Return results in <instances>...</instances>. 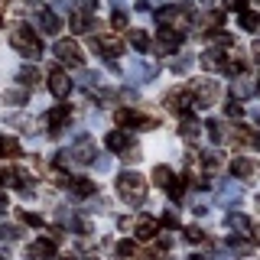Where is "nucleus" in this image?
I'll list each match as a JSON object with an SVG mask.
<instances>
[{"mask_svg": "<svg viewBox=\"0 0 260 260\" xmlns=\"http://www.w3.org/2000/svg\"><path fill=\"white\" fill-rule=\"evenodd\" d=\"M117 192H120V199L130 202V205H140V202L146 199V182H143V176H137V173H120L117 176Z\"/></svg>", "mask_w": 260, "mask_h": 260, "instance_id": "nucleus-1", "label": "nucleus"}, {"mask_svg": "<svg viewBox=\"0 0 260 260\" xmlns=\"http://www.w3.org/2000/svg\"><path fill=\"white\" fill-rule=\"evenodd\" d=\"M10 43H13V49H20L23 55H29V59H39V55H43V43H39L36 32L26 29V26L13 29V32H10Z\"/></svg>", "mask_w": 260, "mask_h": 260, "instance_id": "nucleus-2", "label": "nucleus"}, {"mask_svg": "<svg viewBox=\"0 0 260 260\" xmlns=\"http://www.w3.org/2000/svg\"><path fill=\"white\" fill-rule=\"evenodd\" d=\"M52 52H55V59H59L62 65H81L85 62V52H81L78 39H59Z\"/></svg>", "mask_w": 260, "mask_h": 260, "instance_id": "nucleus-3", "label": "nucleus"}, {"mask_svg": "<svg viewBox=\"0 0 260 260\" xmlns=\"http://www.w3.org/2000/svg\"><path fill=\"white\" fill-rule=\"evenodd\" d=\"M179 46H182V29H176V26H159L156 29V52L159 55L176 52Z\"/></svg>", "mask_w": 260, "mask_h": 260, "instance_id": "nucleus-4", "label": "nucleus"}, {"mask_svg": "<svg viewBox=\"0 0 260 260\" xmlns=\"http://www.w3.org/2000/svg\"><path fill=\"white\" fill-rule=\"evenodd\" d=\"M189 91L195 94V104H199L202 111H205L208 104H215V101H218V85H215V81H192Z\"/></svg>", "mask_w": 260, "mask_h": 260, "instance_id": "nucleus-5", "label": "nucleus"}, {"mask_svg": "<svg viewBox=\"0 0 260 260\" xmlns=\"http://www.w3.org/2000/svg\"><path fill=\"white\" fill-rule=\"evenodd\" d=\"M69 120H72V108L69 104H55L52 111L46 114V124H49V134L52 137H59L65 127H69Z\"/></svg>", "mask_w": 260, "mask_h": 260, "instance_id": "nucleus-6", "label": "nucleus"}, {"mask_svg": "<svg viewBox=\"0 0 260 260\" xmlns=\"http://www.w3.org/2000/svg\"><path fill=\"white\" fill-rule=\"evenodd\" d=\"M94 49H98V55H101V59L114 62L120 52H124V43H120V39H114V36H98L94 39Z\"/></svg>", "mask_w": 260, "mask_h": 260, "instance_id": "nucleus-7", "label": "nucleus"}, {"mask_svg": "<svg viewBox=\"0 0 260 260\" xmlns=\"http://www.w3.org/2000/svg\"><path fill=\"white\" fill-rule=\"evenodd\" d=\"M49 91H52L55 98H69V91H72V78L65 75L62 69H49Z\"/></svg>", "mask_w": 260, "mask_h": 260, "instance_id": "nucleus-8", "label": "nucleus"}, {"mask_svg": "<svg viewBox=\"0 0 260 260\" xmlns=\"http://www.w3.org/2000/svg\"><path fill=\"white\" fill-rule=\"evenodd\" d=\"M189 104H195V101H192V91H189V88H185V91H182V88H173V91L166 94V108H169V111H179V114H185V111H189Z\"/></svg>", "mask_w": 260, "mask_h": 260, "instance_id": "nucleus-9", "label": "nucleus"}, {"mask_svg": "<svg viewBox=\"0 0 260 260\" xmlns=\"http://www.w3.org/2000/svg\"><path fill=\"white\" fill-rule=\"evenodd\" d=\"M231 173L238 176V179H254V176H257V159H250V156H234Z\"/></svg>", "mask_w": 260, "mask_h": 260, "instance_id": "nucleus-10", "label": "nucleus"}, {"mask_svg": "<svg viewBox=\"0 0 260 260\" xmlns=\"http://www.w3.org/2000/svg\"><path fill=\"white\" fill-rule=\"evenodd\" d=\"M39 29H43L46 36H55V32L62 29V16L55 10H43V13H39Z\"/></svg>", "mask_w": 260, "mask_h": 260, "instance_id": "nucleus-11", "label": "nucleus"}, {"mask_svg": "<svg viewBox=\"0 0 260 260\" xmlns=\"http://www.w3.org/2000/svg\"><path fill=\"white\" fill-rule=\"evenodd\" d=\"M72 153H75V159H78V162H94V156H98V153H94V143H91V137H81Z\"/></svg>", "mask_w": 260, "mask_h": 260, "instance_id": "nucleus-12", "label": "nucleus"}, {"mask_svg": "<svg viewBox=\"0 0 260 260\" xmlns=\"http://www.w3.org/2000/svg\"><path fill=\"white\" fill-rule=\"evenodd\" d=\"M26 254L36 257V260H46V257L55 254V241L52 238H49V241H36V244H29V247H26Z\"/></svg>", "mask_w": 260, "mask_h": 260, "instance_id": "nucleus-13", "label": "nucleus"}, {"mask_svg": "<svg viewBox=\"0 0 260 260\" xmlns=\"http://www.w3.org/2000/svg\"><path fill=\"white\" fill-rule=\"evenodd\" d=\"M127 143H130V137H127V130H111L108 137H104V146L114 153H120V150H127Z\"/></svg>", "mask_w": 260, "mask_h": 260, "instance_id": "nucleus-14", "label": "nucleus"}, {"mask_svg": "<svg viewBox=\"0 0 260 260\" xmlns=\"http://www.w3.org/2000/svg\"><path fill=\"white\" fill-rule=\"evenodd\" d=\"M98 26V23L91 20L88 13H81V10H75V16H72V29H75V36H85V32H91Z\"/></svg>", "mask_w": 260, "mask_h": 260, "instance_id": "nucleus-15", "label": "nucleus"}, {"mask_svg": "<svg viewBox=\"0 0 260 260\" xmlns=\"http://www.w3.org/2000/svg\"><path fill=\"white\" fill-rule=\"evenodd\" d=\"M69 189L78 195V199H88V195L98 192V185L91 182V179H69Z\"/></svg>", "mask_w": 260, "mask_h": 260, "instance_id": "nucleus-16", "label": "nucleus"}, {"mask_svg": "<svg viewBox=\"0 0 260 260\" xmlns=\"http://www.w3.org/2000/svg\"><path fill=\"white\" fill-rule=\"evenodd\" d=\"M159 234V224L153 221V218H140V221H137V238L140 241H153Z\"/></svg>", "mask_w": 260, "mask_h": 260, "instance_id": "nucleus-17", "label": "nucleus"}, {"mask_svg": "<svg viewBox=\"0 0 260 260\" xmlns=\"http://www.w3.org/2000/svg\"><path fill=\"white\" fill-rule=\"evenodd\" d=\"M257 91V85L250 78H234V88H231V94H234V101H241V98H250Z\"/></svg>", "mask_w": 260, "mask_h": 260, "instance_id": "nucleus-18", "label": "nucleus"}, {"mask_svg": "<svg viewBox=\"0 0 260 260\" xmlns=\"http://www.w3.org/2000/svg\"><path fill=\"white\" fill-rule=\"evenodd\" d=\"M130 72L137 75V81H153V78H156V65H146V62H134Z\"/></svg>", "mask_w": 260, "mask_h": 260, "instance_id": "nucleus-19", "label": "nucleus"}, {"mask_svg": "<svg viewBox=\"0 0 260 260\" xmlns=\"http://www.w3.org/2000/svg\"><path fill=\"white\" fill-rule=\"evenodd\" d=\"M153 182H156V185H159V189H169V185H173V182H176V176H173V169H169V166H156V169H153Z\"/></svg>", "mask_w": 260, "mask_h": 260, "instance_id": "nucleus-20", "label": "nucleus"}, {"mask_svg": "<svg viewBox=\"0 0 260 260\" xmlns=\"http://www.w3.org/2000/svg\"><path fill=\"white\" fill-rule=\"evenodd\" d=\"M202 65L211 72H221V65H224V55L218 52V49H208V52H202Z\"/></svg>", "mask_w": 260, "mask_h": 260, "instance_id": "nucleus-21", "label": "nucleus"}, {"mask_svg": "<svg viewBox=\"0 0 260 260\" xmlns=\"http://www.w3.org/2000/svg\"><path fill=\"white\" fill-rule=\"evenodd\" d=\"M224 221H228V228H234V231H241V234H250V231H254V224H250L244 215H234V211L224 218Z\"/></svg>", "mask_w": 260, "mask_h": 260, "instance_id": "nucleus-22", "label": "nucleus"}, {"mask_svg": "<svg viewBox=\"0 0 260 260\" xmlns=\"http://www.w3.org/2000/svg\"><path fill=\"white\" fill-rule=\"evenodd\" d=\"M16 78H20V85H23V88H32V85L39 81V72L32 69V65H23V69L16 72Z\"/></svg>", "mask_w": 260, "mask_h": 260, "instance_id": "nucleus-23", "label": "nucleus"}, {"mask_svg": "<svg viewBox=\"0 0 260 260\" xmlns=\"http://www.w3.org/2000/svg\"><path fill=\"white\" fill-rule=\"evenodd\" d=\"M199 130H202V124H195L192 117H182V124H179V134L185 140H199Z\"/></svg>", "mask_w": 260, "mask_h": 260, "instance_id": "nucleus-24", "label": "nucleus"}, {"mask_svg": "<svg viewBox=\"0 0 260 260\" xmlns=\"http://www.w3.org/2000/svg\"><path fill=\"white\" fill-rule=\"evenodd\" d=\"M241 29L257 32V29H260V13H254V10H244V13H241Z\"/></svg>", "mask_w": 260, "mask_h": 260, "instance_id": "nucleus-25", "label": "nucleus"}, {"mask_svg": "<svg viewBox=\"0 0 260 260\" xmlns=\"http://www.w3.org/2000/svg\"><path fill=\"white\" fill-rule=\"evenodd\" d=\"M4 101L20 108V104H26V101H29V88H13V91H7V94H4Z\"/></svg>", "mask_w": 260, "mask_h": 260, "instance_id": "nucleus-26", "label": "nucleus"}, {"mask_svg": "<svg viewBox=\"0 0 260 260\" xmlns=\"http://www.w3.org/2000/svg\"><path fill=\"white\" fill-rule=\"evenodd\" d=\"M130 43H134L137 52H150V36H146L143 29H134V32H130Z\"/></svg>", "mask_w": 260, "mask_h": 260, "instance_id": "nucleus-27", "label": "nucleus"}, {"mask_svg": "<svg viewBox=\"0 0 260 260\" xmlns=\"http://www.w3.org/2000/svg\"><path fill=\"white\" fill-rule=\"evenodd\" d=\"M234 140L238 143H260V134H254L250 127H234Z\"/></svg>", "mask_w": 260, "mask_h": 260, "instance_id": "nucleus-28", "label": "nucleus"}, {"mask_svg": "<svg viewBox=\"0 0 260 260\" xmlns=\"http://www.w3.org/2000/svg\"><path fill=\"white\" fill-rule=\"evenodd\" d=\"M0 156H20V143L13 137H0Z\"/></svg>", "mask_w": 260, "mask_h": 260, "instance_id": "nucleus-29", "label": "nucleus"}, {"mask_svg": "<svg viewBox=\"0 0 260 260\" xmlns=\"http://www.w3.org/2000/svg\"><path fill=\"white\" fill-rule=\"evenodd\" d=\"M208 137H211V140H215V143H224V124H221V120H208Z\"/></svg>", "mask_w": 260, "mask_h": 260, "instance_id": "nucleus-30", "label": "nucleus"}, {"mask_svg": "<svg viewBox=\"0 0 260 260\" xmlns=\"http://www.w3.org/2000/svg\"><path fill=\"white\" fill-rule=\"evenodd\" d=\"M202 166H205L208 173H215V169L221 166V153H215V150H211V153H205V156H202Z\"/></svg>", "mask_w": 260, "mask_h": 260, "instance_id": "nucleus-31", "label": "nucleus"}, {"mask_svg": "<svg viewBox=\"0 0 260 260\" xmlns=\"http://www.w3.org/2000/svg\"><path fill=\"white\" fill-rule=\"evenodd\" d=\"M185 241H192V244H202L205 241V231H202L199 224H192V228H185Z\"/></svg>", "mask_w": 260, "mask_h": 260, "instance_id": "nucleus-32", "label": "nucleus"}, {"mask_svg": "<svg viewBox=\"0 0 260 260\" xmlns=\"http://www.w3.org/2000/svg\"><path fill=\"white\" fill-rule=\"evenodd\" d=\"M23 224H29V228H43L46 221H43V215H36V211H23Z\"/></svg>", "mask_w": 260, "mask_h": 260, "instance_id": "nucleus-33", "label": "nucleus"}, {"mask_svg": "<svg viewBox=\"0 0 260 260\" xmlns=\"http://www.w3.org/2000/svg\"><path fill=\"white\" fill-rule=\"evenodd\" d=\"M182 195H185V179H176V182L169 185V199H173V202H179Z\"/></svg>", "mask_w": 260, "mask_h": 260, "instance_id": "nucleus-34", "label": "nucleus"}, {"mask_svg": "<svg viewBox=\"0 0 260 260\" xmlns=\"http://www.w3.org/2000/svg\"><path fill=\"white\" fill-rule=\"evenodd\" d=\"M134 254H137L134 241H120V244H117V257H120V260H127V257H134Z\"/></svg>", "mask_w": 260, "mask_h": 260, "instance_id": "nucleus-35", "label": "nucleus"}, {"mask_svg": "<svg viewBox=\"0 0 260 260\" xmlns=\"http://www.w3.org/2000/svg\"><path fill=\"white\" fill-rule=\"evenodd\" d=\"M13 238H20V228H13V224H4V221H0V241H13Z\"/></svg>", "mask_w": 260, "mask_h": 260, "instance_id": "nucleus-36", "label": "nucleus"}, {"mask_svg": "<svg viewBox=\"0 0 260 260\" xmlns=\"http://www.w3.org/2000/svg\"><path fill=\"white\" fill-rule=\"evenodd\" d=\"M224 114H228V117H241V114H244V104H241V101H234V98H231V101L224 104Z\"/></svg>", "mask_w": 260, "mask_h": 260, "instance_id": "nucleus-37", "label": "nucleus"}, {"mask_svg": "<svg viewBox=\"0 0 260 260\" xmlns=\"http://www.w3.org/2000/svg\"><path fill=\"white\" fill-rule=\"evenodd\" d=\"M111 26H114V29H124V26H127V13H124V10H114Z\"/></svg>", "mask_w": 260, "mask_h": 260, "instance_id": "nucleus-38", "label": "nucleus"}, {"mask_svg": "<svg viewBox=\"0 0 260 260\" xmlns=\"http://www.w3.org/2000/svg\"><path fill=\"white\" fill-rule=\"evenodd\" d=\"M189 65H192L189 55H182V59H173V72H189Z\"/></svg>", "mask_w": 260, "mask_h": 260, "instance_id": "nucleus-39", "label": "nucleus"}, {"mask_svg": "<svg viewBox=\"0 0 260 260\" xmlns=\"http://www.w3.org/2000/svg\"><path fill=\"white\" fill-rule=\"evenodd\" d=\"M224 7H228V10H238V13H244V10H247V0H224Z\"/></svg>", "mask_w": 260, "mask_h": 260, "instance_id": "nucleus-40", "label": "nucleus"}, {"mask_svg": "<svg viewBox=\"0 0 260 260\" xmlns=\"http://www.w3.org/2000/svg\"><path fill=\"white\" fill-rule=\"evenodd\" d=\"M72 4H75L81 13H88V10H94V7H98V0H72Z\"/></svg>", "mask_w": 260, "mask_h": 260, "instance_id": "nucleus-41", "label": "nucleus"}, {"mask_svg": "<svg viewBox=\"0 0 260 260\" xmlns=\"http://www.w3.org/2000/svg\"><path fill=\"white\" fill-rule=\"evenodd\" d=\"M94 81H98V75H94V72H85V75H81V85H85V88H91Z\"/></svg>", "mask_w": 260, "mask_h": 260, "instance_id": "nucleus-42", "label": "nucleus"}, {"mask_svg": "<svg viewBox=\"0 0 260 260\" xmlns=\"http://www.w3.org/2000/svg\"><path fill=\"white\" fill-rule=\"evenodd\" d=\"M124 159L127 162H137V159H140V150H130V146H127V150H124Z\"/></svg>", "mask_w": 260, "mask_h": 260, "instance_id": "nucleus-43", "label": "nucleus"}, {"mask_svg": "<svg viewBox=\"0 0 260 260\" xmlns=\"http://www.w3.org/2000/svg\"><path fill=\"white\" fill-rule=\"evenodd\" d=\"M162 221H166L169 228H179V218H176V215H166V218H162Z\"/></svg>", "mask_w": 260, "mask_h": 260, "instance_id": "nucleus-44", "label": "nucleus"}, {"mask_svg": "<svg viewBox=\"0 0 260 260\" xmlns=\"http://www.w3.org/2000/svg\"><path fill=\"white\" fill-rule=\"evenodd\" d=\"M254 59L260 62V39H257V43H254Z\"/></svg>", "mask_w": 260, "mask_h": 260, "instance_id": "nucleus-45", "label": "nucleus"}, {"mask_svg": "<svg viewBox=\"0 0 260 260\" xmlns=\"http://www.w3.org/2000/svg\"><path fill=\"white\" fill-rule=\"evenodd\" d=\"M189 260H205V257H202V254H192V257H189Z\"/></svg>", "mask_w": 260, "mask_h": 260, "instance_id": "nucleus-46", "label": "nucleus"}, {"mask_svg": "<svg viewBox=\"0 0 260 260\" xmlns=\"http://www.w3.org/2000/svg\"><path fill=\"white\" fill-rule=\"evenodd\" d=\"M202 4H205V7H211V4H215V0H202Z\"/></svg>", "mask_w": 260, "mask_h": 260, "instance_id": "nucleus-47", "label": "nucleus"}, {"mask_svg": "<svg viewBox=\"0 0 260 260\" xmlns=\"http://www.w3.org/2000/svg\"><path fill=\"white\" fill-rule=\"evenodd\" d=\"M0 260H7V250H0Z\"/></svg>", "mask_w": 260, "mask_h": 260, "instance_id": "nucleus-48", "label": "nucleus"}, {"mask_svg": "<svg viewBox=\"0 0 260 260\" xmlns=\"http://www.w3.org/2000/svg\"><path fill=\"white\" fill-rule=\"evenodd\" d=\"M59 260H75V257H59Z\"/></svg>", "mask_w": 260, "mask_h": 260, "instance_id": "nucleus-49", "label": "nucleus"}, {"mask_svg": "<svg viewBox=\"0 0 260 260\" xmlns=\"http://www.w3.org/2000/svg\"><path fill=\"white\" fill-rule=\"evenodd\" d=\"M0 26H4V20H0Z\"/></svg>", "mask_w": 260, "mask_h": 260, "instance_id": "nucleus-50", "label": "nucleus"}, {"mask_svg": "<svg viewBox=\"0 0 260 260\" xmlns=\"http://www.w3.org/2000/svg\"><path fill=\"white\" fill-rule=\"evenodd\" d=\"M159 4H162V0H159Z\"/></svg>", "mask_w": 260, "mask_h": 260, "instance_id": "nucleus-51", "label": "nucleus"}]
</instances>
